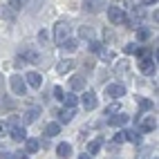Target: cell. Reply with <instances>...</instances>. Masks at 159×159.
<instances>
[{"label": "cell", "instance_id": "484cf974", "mask_svg": "<svg viewBox=\"0 0 159 159\" xmlns=\"http://www.w3.org/2000/svg\"><path fill=\"white\" fill-rule=\"evenodd\" d=\"M139 108H141L143 112L152 110V101H150V99H139Z\"/></svg>", "mask_w": 159, "mask_h": 159}, {"label": "cell", "instance_id": "e0dca14e", "mask_svg": "<svg viewBox=\"0 0 159 159\" xmlns=\"http://www.w3.org/2000/svg\"><path fill=\"white\" fill-rule=\"evenodd\" d=\"M79 36H81V38H85V40H90V43H92V40H94V36H97V34H94V29H92V27H81V29H79Z\"/></svg>", "mask_w": 159, "mask_h": 159}, {"label": "cell", "instance_id": "8fae6325", "mask_svg": "<svg viewBox=\"0 0 159 159\" xmlns=\"http://www.w3.org/2000/svg\"><path fill=\"white\" fill-rule=\"evenodd\" d=\"M128 123V114H112L110 116V125H114V128H121V125H125Z\"/></svg>", "mask_w": 159, "mask_h": 159}, {"label": "cell", "instance_id": "d6a6232c", "mask_svg": "<svg viewBox=\"0 0 159 159\" xmlns=\"http://www.w3.org/2000/svg\"><path fill=\"white\" fill-rule=\"evenodd\" d=\"M121 141H125V132L123 130H119V132L114 134V143H121Z\"/></svg>", "mask_w": 159, "mask_h": 159}, {"label": "cell", "instance_id": "4316f807", "mask_svg": "<svg viewBox=\"0 0 159 159\" xmlns=\"http://www.w3.org/2000/svg\"><path fill=\"white\" fill-rule=\"evenodd\" d=\"M148 36H150V31H148V29H139V31H137V38H139V40H148Z\"/></svg>", "mask_w": 159, "mask_h": 159}, {"label": "cell", "instance_id": "836d02e7", "mask_svg": "<svg viewBox=\"0 0 159 159\" xmlns=\"http://www.w3.org/2000/svg\"><path fill=\"white\" fill-rule=\"evenodd\" d=\"M2 159H20V152H2Z\"/></svg>", "mask_w": 159, "mask_h": 159}, {"label": "cell", "instance_id": "d6986e66", "mask_svg": "<svg viewBox=\"0 0 159 159\" xmlns=\"http://www.w3.org/2000/svg\"><path fill=\"white\" fill-rule=\"evenodd\" d=\"M56 152H58V157H72V146L70 143H58V148H56Z\"/></svg>", "mask_w": 159, "mask_h": 159}, {"label": "cell", "instance_id": "30bf717a", "mask_svg": "<svg viewBox=\"0 0 159 159\" xmlns=\"http://www.w3.org/2000/svg\"><path fill=\"white\" fill-rule=\"evenodd\" d=\"M25 83H29L31 88H40V85H43V76H40L38 72H29L27 79H25Z\"/></svg>", "mask_w": 159, "mask_h": 159}, {"label": "cell", "instance_id": "8d00e7d4", "mask_svg": "<svg viewBox=\"0 0 159 159\" xmlns=\"http://www.w3.org/2000/svg\"><path fill=\"white\" fill-rule=\"evenodd\" d=\"M2 16L9 18V20H14V11H7V9H2Z\"/></svg>", "mask_w": 159, "mask_h": 159}, {"label": "cell", "instance_id": "d590c367", "mask_svg": "<svg viewBox=\"0 0 159 159\" xmlns=\"http://www.w3.org/2000/svg\"><path fill=\"white\" fill-rule=\"evenodd\" d=\"M123 52H125V54H132V52H137V47H134V45H125Z\"/></svg>", "mask_w": 159, "mask_h": 159}, {"label": "cell", "instance_id": "f1b7e54d", "mask_svg": "<svg viewBox=\"0 0 159 159\" xmlns=\"http://www.w3.org/2000/svg\"><path fill=\"white\" fill-rule=\"evenodd\" d=\"M9 134V125H7V121H0V137H7Z\"/></svg>", "mask_w": 159, "mask_h": 159}, {"label": "cell", "instance_id": "1f68e13d", "mask_svg": "<svg viewBox=\"0 0 159 159\" xmlns=\"http://www.w3.org/2000/svg\"><path fill=\"white\" fill-rule=\"evenodd\" d=\"M54 97H56L58 101H63V97H65V92H63V88H61V85H56V88H54Z\"/></svg>", "mask_w": 159, "mask_h": 159}, {"label": "cell", "instance_id": "52a82bcc", "mask_svg": "<svg viewBox=\"0 0 159 159\" xmlns=\"http://www.w3.org/2000/svg\"><path fill=\"white\" fill-rule=\"evenodd\" d=\"M157 128V119H155V114H148L146 119L139 123V130L141 132H150V130H155Z\"/></svg>", "mask_w": 159, "mask_h": 159}, {"label": "cell", "instance_id": "ab89813d", "mask_svg": "<svg viewBox=\"0 0 159 159\" xmlns=\"http://www.w3.org/2000/svg\"><path fill=\"white\" fill-rule=\"evenodd\" d=\"M143 5H157V0H143Z\"/></svg>", "mask_w": 159, "mask_h": 159}, {"label": "cell", "instance_id": "ac0fdd59", "mask_svg": "<svg viewBox=\"0 0 159 159\" xmlns=\"http://www.w3.org/2000/svg\"><path fill=\"white\" fill-rule=\"evenodd\" d=\"M61 132V123H47L45 125V137H56Z\"/></svg>", "mask_w": 159, "mask_h": 159}, {"label": "cell", "instance_id": "4dcf8cb0", "mask_svg": "<svg viewBox=\"0 0 159 159\" xmlns=\"http://www.w3.org/2000/svg\"><path fill=\"white\" fill-rule=\"evenodd\" d=\"M9 7H11V11H16V9L23 7V0H9Z\"/></svg>", "mask_w": 159, "mask_h": 159}, {"label": "cell", "instance_id": "ffe728a7", "mask_svg": "<svg viewBox=\"0 0 159 159\" xmlns=\"http://www.w3.org/2000/svg\"><path fill=\"white\" fill-rule=\"evenodd\" d=\"M63 101H65V105H67V108H72V110L79 105V97H76V94H72V92L65 94V97H63Z\"/></svg>", "mask_w": 159, "mask_h": 159}, {"label": "cell", "instance_id": "4fadbf2b", "mask_svg": "<svg viewBox=\"0 0 159 159\" xmlns=\"http://www.w3.org/2000/svg\"><path fill=\"white\" fill-rule=\"evenodd\" d=\"M72 119H74V110L72 108H63L58 112V123H70Z\"/></svg>", "mask_w": 159, "mask_h": 159}, {"label": "cell", "instance_id": "7402d4cb", "mask_svg": "<svg viewBox=\"0 0 159 159\" xmlns=\"http://www.w3.org/2000/svg\"><path fill=\"white\" fill-rule=\"evenodd\" d=\"M25 141H27V155L38 152V148H40V141L38 139H25Z\"/></svg>", "mask_w": 159, "mask_h": 159}, {"label": "cell", "instance_id": "277c9868", "mask_svg": "<svg viewBox=\"0 0 159 159\" xmlns=\"http://www.w3.org/2000/svg\"><path fill=\"white\" fill-rule=\"evenodd\" d=\"M105 94H108L110 99H119V97L125 94V88L121 85V83H110V85L105 88Z\"/></svg>", "mask_w": 159, "mask_h": 159}, {"label": "cell", "instance_id": "74e56055", "mask_svg": "<svg viewBox=\"0 0 159 159\" xmlns=\"http://www.w3.org/2000/svg\"><path fill=\"white\" fill-rule=\"evenodd\" d=\"M123 2H125V5H128V7H132V9L137 7V0H123Z\"/></svg>", "mask_w": 159, "mask_h": 159}, {"label": "cell", "instance_id": "6da1fadb", "mask_svg": "<svg viewBox=\"0 0 159 159\" xmlns=\"http://www.w3.org/2000/svg\"><path fill=\"white\" fill-rule=\"evenodd\" d=\"M54 38H56V43H58V45H63V43H65V40L70 38V23H67V20H61V23H56Z\"/></svg>", "mask_w": 159, "mask_h": 159}, {"label": "cell", "instance_id": "e575fe53", "mask_svg": "<svg viewBox=\"0 0 159 159\" xmlns=\"http://www.w3.org/2000/svg\"><path fill=\"white\" fill-rule=\"evenodd\" d=\"M38 40H40L43 45H47V31H45V29L40 31V34H38Z\"/></svg>", "mask_w": 159, "mask_h": 159}, {"label": "cell", "instance_id": "60d3db41", "mask_svg": "<svg viewBox=\"0 0 159 159\" xmlns=\"http://www.w3.org/2000/svg\"><path fill=\"white\" fill-rule=\"evenodd\" d=\"M79 159H92V155H88V152H85V155H81Z\"/></svg>", "mask_w": 159, "mask_h": 159}, {"label": "cell", "instance_id": "ba28073f", "mask_svg": "<svg viewBox=\"0 0 159 159\" xmlns=\"http://www.w3.org/2000/svg\"><path fill=\"white\" fill-rule=\"evenodd\" d=\"M70 88L74 92H81L83 88H85V76H83V74H74V76L70 79Z\"/></svg>", "mask_w": 159, "mask_h": 159}, {"label": "cell", "instance_id": "f546056e", "mask_svg": "<svg viewBox=\"0 0 159 159\" xmlns=\"http://www.w3.org/2000/svg\"><path fill=\"white\" fill-rule=\"evenodd\" d=\"M119 110H121V103H112V105H110V108L105 110V112H108V114H116Z\"/></svg>", "mask_w": 159, "mask_h": 159}, {"label": "cell", "instance_id": "d4e9b609", "mask_svg": "<svg viewBox=\"0 0 159 159\" xmlns=\"http://www.w3.org/2000/svg\"><path fill=\"white\" fill-rule=\"evenodd\" d=\"M63 47H65L67 52H74V49L79 47V40H74V38H67L65 43H63Z\"/></svg>", "mask_w": 159, "mask_h": 159}, {"label": "cell", "instance_id": "7c38bea8", "mask_svg": "<svg viewBox=\"0 0 159 159\" xmlns=\"http://www.w3.org/2000/svg\"><path fill=\"white\" fill-rule=\"evenodd\" d=\"M9 134H11L14 141H25V139H27L25 128H20V125H16V128H9Z\"/></svg>", "mask_w": 159, "mask_h": 159}, {"label": "cell", "instance_id": "2e32d148", "mask_svg": "<svg viewBox=\"0 0 159 159\" xmlns=\"http://www.w3.org/2000/svg\"><path fill=\"white\" fill-rule=\"evenodd\" d=\"M43 5H45V0H27V9H29L31 14H38Z\"/></svg>", "mask_w": 159, "mask_h": 159}, {"label": "cell", "instance_id": "5b68a950", "mask_svg": "<svg viewBox=\"0 0 159 159\" xmlns=\"http://www.w3.org/2000/svg\"><path fill=\"white\" fill-rule=\"evenodd\" d=\"M83 108H85V110H94V108H97V94H94L92 90H85V92H83Z\"/></svg>", "mask_w": 159, "mask_h": 159}, {"label": "cell", "instance_id": "603a6c76", "mask_svg": "<svg viewBox=\"0 0 159 159\" xmlns=\"http://www.w3.org/2000/svg\"><path fill=\"white\" fill-rule=\"evenodd\" d=\"M123 132H125V139H128V141H132V143H139L141 141V134L137 130H123Z\"/></svg>", "mask_w": 159, "mask_h": 159}, {"label": "cell", "instance_id": "9c48e42d", "mask_svg": "<svg viewBox=\"0 0 159 159\" xmlns=\"http://www.w3.org/2000/svg\"><path fill=\"white\" fill-rule=\"evenodd\" d=\"M139 70H141L143 74H155L157 63H155L152 58H141V61H139Z\"/></svg>", "mask_w": 159, "mask_h": 159}, {"label": "cell", "instance_id": "5bb4252c", "mask_svg": "<svg viewBox=\"0 0 159 159\" xmlns=\"http://www.w3.org/2000/svg\"><path fill=\"white\" fill-rule=\"evenodd\" d=\"M38 114H40V108H38V105H31V108L25 112V121L27 123H34L38 119Z\"/></svg>", "mask_w": 159, "mask_h": 159}, {"label": "cell", "instance_id": "83f0119b", "mask_svg": "<svg viewBox=\"0 0 159 159\" xmlns=\"http://www.w3.org/2000/svg\"><path fill=\"white\" fill-rule=\"evenodd\" d=\"M14 65L20 70V67H25V65H27V61H25L23 56H16V58H14Z\"/></svg>", "mask_w": 159, "mask_h": 159}, {"label": "cell", "instance_id": "9a60e30c", "mask_svg": "<svg viewBox=\"0 0 159 159\" xmlns=\"http://www.w3.org/2000/svg\"><path fill=\"white\" fill-rule=\"evenodd\" d=\"M23 58L29 61V63H43V61H40V54H38L36 49H27L25 54H23Z\"/></svg>", "mask_w": 159, "mask_h": 159}, {"label": "cell", "instance_id": "44dd1931", "mask_svg": "<svg viewBox=\"0 0 159 159\" xmlns=\"http://www.w3.org/2000/svg\"><path fill=\"white\" fill-rule=\"evenodd\" d=\"M101 139H94V141H90L88 143V155H97V152H101Z\"/></svg>", "mask_w": 159, "mask_h": 159}, {"label": "cell", "instance_id": "f35d334b", "mask_svg": "<svg viewBox=\"0 0 159 159\" xmlns=\"http://www.w3.org/2000/svg\"><path fill=\"white\" fill-rule=\"evenodd\" d=\"M101 47H99V43H97V40H92V52H99Z\"/></svg>", "mask_w": 159, "mask_h": 159}, {"label": "cell", "instance_id": "7a4b0ae2", "mask_svg": "<svg viewBox=\"0 0 159 159\" xmlns=\"http://www.w3.org/2000/svg\"><path fill=\"white\" fill-rule=\"evenodd\" d=\"M9 85H11V92L18 94V97H23L27 92V83L23 76H18V74H11V79H9Z\"/></svg>", "mask_w": 159, "mask_h": 159}, {"label": "cell", "instance_id": "3957f363", "mask_svg": "<svg viewBox=\"0 0 159 159\" xmlns=\"http://www.w3.org/2000/svg\"><path fill=\"white\" fill-rule=\"evenodd\" d=\"M108 18H110L112 25H121L123 20H125V14H123V9L119 5H110L108 7Z\"/></svg>", "mask_w": 159, "mask_h": 159}, {"label": "cell", "instance_id": "8992f818", "mask_svg": "<svg viewBox=\"0 0 159 159\" xmlns=\"http://www.w3.org/2000/svg\"><path fill=\"white\" fill-rule=\"evenodd\" d=\"M103 7V0H83V9L88 14H99Z\"/></svg>", "mask_w": 159, "mask_h": 159}, {"label": "cell", "instance_id": "cb8c5ba5", "mask_svg": "<svg viewBox=\"0 0 159 159\" xmlns=\"http://www.w3.org/2000/svg\"><path fill=\"white\" fill-rule=\"evenodd\" d=\"M70 67H72V61H61L56 65V72L58 74H65V72H70Z\"/></svg>", "mask_w": 159, "mask_h": 159}]
</instances>
